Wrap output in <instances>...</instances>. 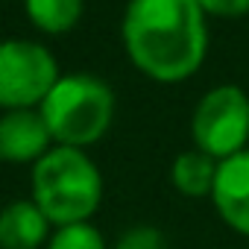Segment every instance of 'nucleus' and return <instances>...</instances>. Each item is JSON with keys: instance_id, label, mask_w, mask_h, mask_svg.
<instances>
[{"instance_id": "obj_2", "label": "nucleus", "mask_w": 249, "mask_h": 249, "mask_svg": "<svg viewBox=\"0 0 249 249\" xmlns=\"http://www.w3.org/2000/svg\"><path fill=\"white\" fill-rule=\"evenodd\" d=\"M33 202L53 229L91 223L103 202V176L97 164L76 147H53L33 164Z\"/></svg>"}, {"instance_id": "obj_13", "label": "nucleus", "mask_w": 249, "mask_h": 249, "mask_svg": "<svg viewBox=\"0 0 249 249\" xmlns=\"http://www.w3.org/2000/svg\"><path fill=\"white\" fill-rule=\"evenodd\" d=\"M205 15L217 18H240L249 12V0H196Z\"/></svg>"}, {"instance_id": "obj_3", "label": "nucleus", "mask_w": 249, "mask_h": 249, "mask_svg": "<svg viewBox=\"0 0 249 249\" xmlns=\"http://www.w3.org/2000/svg\"><path fill=\"white\" fill-rule=\"evenodd\" d=\"M53 144L85 150L97 144L114 120V91L94 73H65L38 106Z\"/></svg>"}, {"instance_id": "obj_5", "label": "nucleus", "mask_w": 249, "mask_h": 249, "mask_svg": "<svg viewBox=\"0 0 249 249\" xmlns=\"http://www.w3.org/2000/svg\"><path fill=\"white\" fill-rule=\"evenodd\" d=\"M59 82L56 56L24 38L0 41V108H38Z\"/></svg>"}, {"instance_id": "obj_10", "label": "nucleus", "mask_w": 249, "mask_h": 249, "mask_svg": "<svg viewBox=\"0 0 249 249\" xmlns=\"http://www.w3.org/2000/svg\"><path fill=\"white\" fill-rule=\"evenodd\" d=\"M24 9L33 27L50 36H59L79 24L85 0H24Z\"/></svg>"}, {"instance_id": "obj_6", "label": "nucleus", "mask_w": 249, "mask_h": 249, "mask_svg": "<svg viewBox=\"0 0 249 249\" xmlns=\"http://www.w3.org/2000/svg\"><path fill=\"white\" fill-rule=\"evenodd\" d=\"M53 147V135L38 108H12L0 114V161L36 164Z\"/></svg>"}, {"instance_id": "obj_4", "label": "nucleus", "mask_w": 249, "mask_h": 249, "mask_svg": "<svg viewBox=\"0 0 249 249\" xmlns=\"http://www.w3.org/2000/svg\"><path fill=\"white\" fill-rule=\"evenodd\" d=\"M196 150L223 161L249 144V97L237 85H217L202 94L191 117Z\"/></svg>"}, {"instance_id": "obj_9", "label": "nucleus", "mask_w": 249, "mask_h": 249, "mask_svg": "<svg viewBox=\"0 0 249 249\" xmlns=\"http://www.w3.org/2000/svg\"><path fill=\"white\" fill-rule=\"evenodd\" d=\"M217 159H211L202 150H188L182 156H176V161L170 164V182L182 196L199 199V196H211L214 191V179H217Z\"/></svg>"}, {"instance_id": "obj_11", "label": "nucleus", "mask_w": 249, "mask_h": 249, "mask_svg": "<svg viewBox=\"0 0 249 249\" xmlns=\"http://www.w3.org/2000/svg\"><path fill=\"white\" fill-rule=\"evenodd\" d=\"M47 249H106V240L97 226L73 223V226L56 229L47 240Z\"/></svg>"}, {"instance_id": "obj_8", "label": "nucleus", "mask_w": 249, "mask_h": 249, "mask_svg": "<svg viewBox=\"0 0 249 249\" xmlns=\"http://www.w3.org/2000/svg\"><path fill=\"white\" fill-rule=\"evenodd\" d=\"M53 223L33 199H15L0 208V249H41Z\"/></svg>"}, {"instance_id": "obj_7", "label": "nucleus", "mask_w": 249, "mask_h": 249, "mask_svg": "<svg viewBox=\"0 0 249 249\" xmlns=\"http://www.w3.org/2000/svg\"><path fill=\"white\" fill-rule=\"evenodd\" d=\"M211 202L229 229L249 237V147L217 164Z\"/></svg>"}, {"instance_id": "obj_12", "label": "nucleus", "mask_w": 249, "mask_h": 249, "mask_svg": "<svg viewBox=\"0 0 249 249\" xmlns=\"http://www.w3.org/2000/svg\"><path fill=\"white\" fill-rule=\"evenodd\" d=\"M117 249H164V237L156 229L138 226V229H132V231H126L120 237Z\"/></svg>"}, {"instance_id": "obj_1", "label": "nucleus", "mask_w": 249, "mask_h": 249, "mask_svg": "<svg viewBox=\"0 0 249 249\" xmlns=\"http://www.w3.org/2000/svg\"><path fill=\"white\" fill-rule=\"evenodd\" d=\"M132 65L156 82H182L208 53L205 12L196 0H129L120 24Z\"/></svg>"}]
</instances>
